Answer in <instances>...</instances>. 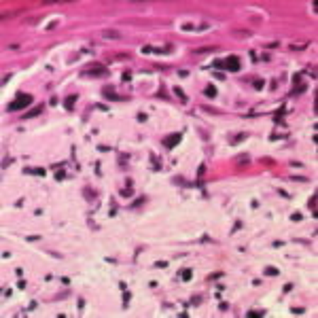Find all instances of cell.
I'll return each instance as SVG.
<instances>
[{
    "instance_id": "cell-1",
    "label": "cell",
    "mask_w": 318,
    "mask_h": 318,
    "mask_svg": "<svg viewBox=\"0 0 318 318\" xmlns=\"http://www.w3.org/2000/svg\"><path fill=\"white\" fill-rule=\"evenodd\" d=\"M30 102H32V96H23V93H19L15 102H11V104H8V110H17V108H21V106L30 104Z\"/></svg>"
},
{
    "instance_id": "cell-2",
    "label": "cell",
    "mask_w": 318,
    "mask_h": 318,
    "mask_svg": "<svg viewBox=\"0 0 318 318\" xmlns=\"http://www.w3.org/2000/svg\"><path fill=\"white\" fill-rule=\"evenodd\" d=\"M227 68H229V70H233V72H235V70L240 68V59L235 57V55H231V57H227Z\"/></svg>"
},
{
    "instance_id": "cell-3",
    "label": "cell",
    "mask_w": 318,
    "mask_h": 318,
    "mask_svg": "<svg viewBox=\"0 0 318 318\" xmlns=\"http://www.w3.org/2000/svg\"><path fill=\"white\" fill-rule=\"evenodd\" d=\"M178 140H180V136H178V134H176V136H170V138H166V147H168V149H172Z\"/></svg>"
},
{
    "instance_id": "cell-4",
    "label": "cell",
    "mask_w": 318,
    "mask_h": 318,
    "mask_svg": "<svg viewBox=\"0 0 318 318\" xmlns=\"http://www.w3.org/2000/svg\"><path fill=\"white\" fill-rule=\"evenodd\" d=\"M40 110H42V106H38V108H32L30 113H25V115H23V119H32V117H36V115H38Z\"/></svg>"
},
{
    "instance_id": "cell-5",
    "label": "cell",
    "mask_w": 318,
    "mask_h": 318,
    "mask_svg": "<svg viewBox=\"0 0 318 318\" xmlns=\"http://www.w3.org/2000/svg\"><path fill=\"white\" fill-rule=\"evenodd\" d=\"M104 36H106V38H119L121 34H119V32H113V30H106V32H104Z\"/></svg>"
},
{
    "instance_id": "cell-6",
    "label": "cell",
    "mask_w": 318,
    "mask_h": 318,
    "mask_svg": "<svg viewBox=\"0 0 318 318\" xmlns=\"http://www.w3.org/2000/svg\"><path fill=\"white\" fill-rule=\"evenodd\" d=\"M204 93H206V96H210V98H212V96L216 93V89H214V87L210 85V87H206V91H204Z\"/></svg>"
},
{
    "instance_id": "cell-7",
    "label": "cell",
    "mask_w": 318,
    "mask_h": 318,
    "mask_svg": "<svg viewBox=\"0 0 318 318\" xmlns=\"http://www.w3.org/2000/svg\"><path fill=\"white\" fill-rule=\"evenodd\" d=\"M74 100H76V96H70V98L66 100V108H70V106H72V102H74Z\"/></svg>"
},
{
    "instance_id": "cell-8",
    "label": "cell",
    "mask_w": 318,
    "mask_h": 318,
    "mask_svg": "<svg viewBox=\"0 0 318 318\" xmlns=\"http://www.w3.org/2000/svg\"><path fill=\"white\" fill-rule=\"evenodd\" d=\"M265 274H267V276H274V274H278V269H271V267H267V269H265Z\"/></svg>"
},
{
    "instance_id": "cell-9",
    "label": "cell",
    "mask_w": 318,
    "mask_h": 318,
    "mask_svg": "<svg viewBox=\"0 0 318 318\" xmlns=\"http://www.w3.org/2000/svg\"><path fill=\"white\" fill-rule=\"evenodd\" d=\"M293 314H303V307H293Z\"/></svg>"
}]
</instances>
